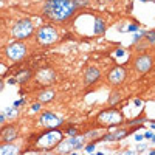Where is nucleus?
<instances>
[{
  "label": "nucleus",
  "mask_w": 155,
  "mask_h": 155,
  "mask_svg": "<svg viewBox=\"0 0 155 155\" xmlns=\"http://www.w3.org/2000/svg\"><path fill=\"white\" fill-rule=\"evenodd\" d=\"M0 123H2V124L5 123V113H2V116H0Z\"/></svg>",
  "instance_id": "26"
},
{
  "label": "nucleus",
  "mask_w": 155,
  "mask_h": 155,
  "mask_svg": "<svg viewBox=\"0 0 155 155\" xmlns=\"http://www.w3.org/2000/svg\"><path fill=\"white\" fill-rule=\"evenodd\" d=\"M124 135H127V130H124V129H121V130H118V132H115V133H110V135H106L104 136V141H113V140H120V138H123Z\"/></svg>",
  "instance_id": "14"
},
{
  "label": "nucleus",
  "mask_w": 155,
  "mask_h": 155,
  "mask_svg": "<svg viewBox=\"0 0 155 155\" xmlns=\"http://www.w3.org/2000/svg\"><path fill=\"white\" fill-rule=\"evenodd\" d=\"M19 151H17V148H14V146L11 144H3L2 149H0V154L2 155H6V154H17Z\"/></svg>",
  "instance_id": "17"
},
{
  "label": "nucleus",
  "mask_w": 155,
  "mask_h": 155,
  "mask_svg": "<svg viewBox=\"0 0 155 155\" xmlns=\"http://www.w3.org/2000/svg\"><path fill=\"white\" fill-rule=\"evenodd\" d=\"M93 149H95V144H88V146H87V149H85V151H87V152L90 154V152H93Z\"/></svg>",
  "instance_id": "22"
},
{
  "label": "nucleus",
  "mask_w": 155,
  "mask_h": 155,
  "mask_svg": "<svg viewBox=\"0 0 155 155\" xmlns=\"http://www.w3.org/2000/svg\"><path fill=\"white\" fill-rule=\"evenodd\" d=\"M146 36H148V40L151 43H155V31H149V33H146Z\"/></svg>",
  "instance_id": "20"
},
{
  "label": "nucleus",
  "mask_w": 155,
  "mask_h": 155,
  "mask_svg": "<svg viewBox=\"0 0 155 155\" xmlns=\"http://www.w3.org/2000/svg\"><path fill=\"white\" fill-rule=\"evenodd\" d=\"M30 75H31V73H30L28 70H23V71H20L19 75H17V82H25V81L30 78Z\"/></svg>",
  "instance_id": "18"
},
{
  "label": "nucleus",
  "mask_w": 155,
  "mask_h": 155,
  "mask_svg": "<svg viewBox=\"0 0 155 155\" xmlns=\"http://www.w3.org/2000/svg\"><path fill=\"white\" fill-rule=\"evenodd\" d=\"M116 56H123V50H118L116 51Z\"/></svg>",
  "instance_id": "29"
},
{
  "label": "nucleus",
  "mask_w": 155,
  "mask_h": 155,
  "mask_svg": "<svg viewBox=\"0 0 155 155\" xmlns=\"http://www.w3.org/2000/svg\"><path fill=\"white\" fill-rule=\"evenodd\" d=\"M135 106H138V107L141 106V101H140V99H136V101H135Z\"/></svg>",
  "instance_id": "30"
},
{
  "label": "nucleus",
  "mask_w": 155,
  "mask_h": 155,
  "mask_svg": "<svg viewBox=\"0 0 155 155\" xmlns=\"http://www.w3.org/2000/svg\"><path fill=\"white\" fill-rule=\"evenodd\" d=\"M53 96H54L53 90H45V92H42L39 95V101L40 103H48V101H51V99H53Z\"/></svg>",
  "instance_id": "16"
},
{
  "label": "nucleus",
  "mask_w": 155,
  "mask_h": 155,
  "mask_svg": "<svg viewBox=\"0 0 155 155\" xmlns=\"http://www.w3.org/2000/svg\"><path fill=\"white\" fill-rule=\"evenodd\" d=\"M36 79H37L39 84L47 85V84H51L53 81L56 79V75H54V71L51 68H43V70H40L37 75H36Z\"/></svg>",
  "instance_id": "11"
},
{
  "label": "nucleus",
  "mask_w": 155,
  "mask_h": 155,
  "mask_svg": "<svg viewBox=\"0 0 155 155\" xmlns=\"http://www.w3.org/2000/svg\"><path fill=\"white\" fill-rule=\"evenodd\" d=\"M98 123L103 126H118L123 123V115H121V112L115 110V109L103 110L98 115Z\"/></svg>",
  "instance_id": "3"
},
{
  "label": "nucleus",
  "mask_w": 155,
  "mask_h": 155,
  "mask_svg": "<svg viewBox=\"0 0 155 155\" xmlns=\"http://www.w3.org/2000/svg\"><path fill=\"white\" fill-rule=\"evenodd\" d=\"M87 2L76 0H47L43 5V16L53 22H65L75 16L78 6H85Z\"/></svg>",
  "instance_id": "1"
},
{
  "label": "nucleus",
  "mask_w": 155,
  "mask_h": 155,
  "mask_svg": "<svg viewBox=\"0 0 155 155\" xmlns=\"http://www.w3.org/2000/svg\"><path fill=\"white\" fill-rule=\"evenodd\" d=\"M104 31H106V25H104L103 19L96 17V19H95V28H93V33H95V34H103Z\"/></svg>",
  "instance_id": "15"
},
{
  "label": "nucleus",
  "mask_w": 155,
  "mask_h": 155,
  "mask_svg": "<svg viewBox=\"0 0 155 155\" xmlns=\"http://www.w3.org/2000/svg\"><path fill=\"white\" fill-rule=\"evenodd\" d=\"M36 39L42 45L54 43L58 40V31H56V28H53V26H42V28H39L37 34H36Z\"/></svg>",
  "instance_id": "6"
},
{
  "label": "nucleus",
  "mask_w": 155,
  "mask_h": 155,
  "mask_svg": "<svg viewBox=\"0 0 155 155\" xmlns=\"http://www.w3.org/2000/svg\"><path fill=\"white\" fill-rule=\"evenodd\" d=\"M152 67V58L148 54H141L135 59V70L138 73H148Z\"/></svg>",
  "instance_id": "9"
},
{
  "label": "nucleus",
  "mask_w": 155,
  "mask_h": 155,
  "mask_svg": "<svg viewBox=\"0 0 155 155\" xmlns=\"http://www.w3.org/2000/svg\"><path fill=\"white\" fill-rule=\"evenodd\" d=\"M39 109H40V104H34L33 106V110H39Z\"/></svg>",
  "instance_id": "25"
},
{
  "label": "nucleus",
  "mask_w": 155,
  "mask_h": 155,
  "mask_svg": "<svg viewBox=\"0 0 155 155\" xmlns=\"http://www.w3.org/2000/svg\"><path fill=\"white\" fill-rule=\"evenodd\" d=\"M141 2H144V0H141Z\"/></svg>",
  "instance_id": "34"
},
{
  "label": "nucleus",
  "mask_w": 155,
  "mask_h": 155,
  "mask_svg": "<svg viewBox=\"0 0 155 155\" xmlns=\"http://www.w3.org/2000/svg\"><path fill=\"white\" fill-rule=\"evenodd\" d=\"M84 143H85V136H81V135L70 136V138L62 140L58 144V149L62 154H67V152H73V151H76V149H81L84 146Z\"/></svg>",
  "instance_id": "4"
},
{
  "label": "nucleus",
  "mask_w": 155,
  "mask_h": 155,
  "mask_svg": "<svg viewBox=\"0 0 155 155\" xmlns=\"http://www.w3.org/2000/svg\"><path fill=\"white\" fill-rule=\"evenodd\" d=\"M62 141V133L59 130H48L47 133L40 135L37 141H36V146L40 149H53Z\"/></svg>",
  "instance_id": "2"
},
{
  "label": "nucleus",
  "mask_w": 155,
  "mask_h": 155,
  "mask_svg": "<svg viewBox=\"0 0 155 155\" xmlns=\"http://www.w3.org/2000/svg\"><path fill=\"white\" fill-rule=\"evenodd\" d=\"M5 113H6V116H10V118H14V116H16V110H14L13 107L6 109V110H5Z\"/></svg>",
  "instance_id": "21"
},
{
  "label": "nucleus",
  "mask_w": 155,
  "mask_h": 155,
  "mask_svg": "<svg viewBox=\"0 0 155 155\" xmlns=\"http://www.w3.org/2000/svg\"><path fill=\"white\" fill-rule=\"evenodd\" d=\"M99 76H101V73H99V70L96 67H88L84 73V81H85V84L90 85V84H93L96 82V81L99 79Z\"/></svg>",
  "instance_id": "12"
},
{
  "label": "nucleus",
  "mask_w": 155,
  "mask_h": 155,
  "mask_svg": "<svg viewBox=\"0 0 155 155\" xmlns=\"http://www.w3.org/2000/svg\"><path fill=\"white\" fill-rule=\"evenodd\" d=\"M136 30H138V26H136V25H130L129 26V31H136Z\"/></svg>",
  "instance_id": "24"
},
{
  "label": "nucleus",
  "mask_w": 155,
  "mask_h": 155,
  "mask_svg": "<svg viewBox=\"0 0 155 155\" xmlns=\"http://www.w3.org/2000/svg\"><path fill=\"white\" fill-rule=\"evenodd\" d=\"M152 129H155V123H154V124H152Z\"/></svg>",
  "instance_id": "31"
},
{
  "label": "nucleus",
  "mask_w": 155,
  "mask_h": 155,
  "mask_svg": "<svg viewBox=\"0 0 155 155\" xmlns=\"http://www.w3.org/2000/svg\"><path fill=\"white\" fill-rule=\"evenodd\" d=\"M118 101H120V95H118V92H113V93L110 95V99H109V104L115 106Z\"/></svg>",
  "instance_id": "19"
},
{
  "label": "nucleus",
  "mask_w": 155,
  "mask_h": 155,
  "mask_svg": "<svg viewBox=\"0 0 155 155\" xmlns=\"http://www.w3.org/2000/svg\"><path fill=\"white\" fill-rule=\"evenodd\" d=\"M68 133H70V135H75V133H76V130H75V129H70V130H68Z\"/></svg>",
  "instance_id": "28"
},
{
  "label": "nucleus",
  "mask_w": 155,
  "mask_h": 155,
  "mask_svg": "<svg viewBox=\"0 0 155 155\" xmlns=\"http://www.w3.org/2000/svg\"><path fill=\"white\" fill-rule=\"evenodd\" d=\"M20 104H23V99H17V101L14 103V107H19Z\"/></svg>",
  "instance_id": "23"
},
{
  "label": "nucleus",
  "mask_w": 155,
  "mask_h": 155,
  "mask_svg": "<svg viewBox=\"0 0 155 155\" xmlns=\"http://www.w3.org/2000/svg\"><path fill=\"white\" fill-rule=\"evenodd\" d=\"M16 136H17V130L14 129V127H6V129L2 132V138H3V141H6V143L13 141Z\"/></svg>",
  "instance_id": "13"
},
{
  "label": "nucleus",
  "mask_w": 155,
  "mask_h": 155,
  "mask_svg": "<svg viewBox=\"0 0 155 155\" xmlns=\"http://www.w3.org/2000/svg\"><path fill=\"white\" fill-rule=\"evenodd\" d=\"M144 138H152V133H151V132H148V133L144 135Z\"/></svg>",
  "instance_id": "27"
},
{
  "label": "nucleus",
  "mask_w": 155,
  "mask_h": 155,
  "mask_svg": "<svg viewBox=\"0 0 155 155\" xmlns=\"http://www.w3.org/2000/svg\"><path fill=\"white\" fill-rule=\"evenodd\" d=\"M104 2H110V0H104Z\"/></svg>",
  "instance_id": "32"
},
{
  "label": "nucleus",
  "mask_w": 155,
  "mask_h": 155,
  "mask_svg": "<svg viewBox=\"0 0 155 155\" xmlns=\"http://www.w3.org/2000/svg\"><path fill=\"white\" fill-rule=\"evenodd\" d=\"M109 81H110V84L113 85H120L124 82V79H126V70L123 67H115L112 68L110 71H109Z\"/></svg>",
  "instance_id": "10"
},
{
  "label": "nucleus",
  "mask_w": 155,
  "mask_h": 155,
  "mask_svg": "<svg viewBox=\"0 0 155 155\" xmlns=\"http://www.w3.org/2000/svg\"><path fill=\"white\" fill-rule=\"evenodd\" d=\"M154 143H155V136H154Z\"/></svg>",
  "instance_id": "33"
},
{
  "label": "nucleus",
  "mask_w": 155,
  "mask_h": 155,
  "mask_svg": "<svg viewBox=\"0 0 155 155\" xmlns=\"http://www.w3.org/2000/svg\"><path fill=\"white\" fill-rule=\"evenodd\" d=\"M25 53H26V47L20 42H16L6 48V56L11 61H20L25 56Z\"/></svg>",
  "instance_id": "7"
},
{
  "label": "nucleus",
  "mask_w": 155,
  "mask_h": 155,
  "mask_svg": "<svg viewBox=\"0 0 155 155\" xmlns=\"http://www.w3.org/2000/svg\"><path fill=\"white\" fill-rule=\"evenodd\" d=\"M34 31V26H33V22L28 20V19H23V20H19L14 26H13V36L16 39H25L31 36Z\"/></svg>",
  "instance_id": "5"
},
{
  "label": "nucleus",
  "mask_w": 155,
  "mask_h": 155,
  "mask_svg": "<svg viewBox=\"0 0 155 155\" xmlns=\"http://www.w3.org/2000/svg\"><path fill=\"white\" fill-rule=\"evenodd\" d=\"M39 124H42L43 127H47V129H56L58 126L62 124V120L59 116L47 112V113H42L39 116Z\"/></svg>",
  "instance_id": "8"
}]
</instances>
